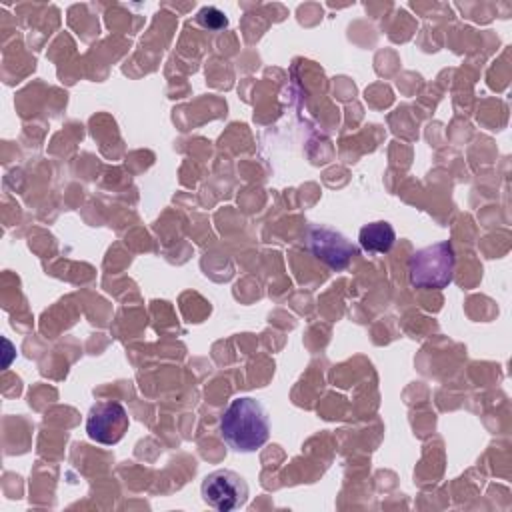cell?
Instances as JSON below:
<instances>
[{
  "label": "cell",
  "mask_w": 512,
  "mask_h": 512,
  "mask_svg": "<svg viewBox=\"0 0 512 512\" xmlns=\"http://www.w3.org/2000/svg\"><path fill=\"white\" fill-rule=\"evenodd\" d=\"M220 432L236 452H256L270 436V420L254 398H234L220 416Z\"/></svg>",
  "instance_id": "obj_1"
},
{
  "label": "cell",
  "mask_w": 512,
  "mask_h": 512,
  "mask_svg": "<svg viewBox=\"0 0 512 512\" xmlns=\"http://www.w3.org/2000/svg\"><path fill=\"white\" fill-rule=\"evenodd\" d=\"M454 248L448 240L416 250L408 260V278L414 288L442 290L454 280Z\"/></svg>",
  "instance_id": "obj_2"
},
{
  "label": "cell",
  "mask_w": 512,
  "mask_h": 512,
  "mask_svg": "<svg viewBox=\"0 0 512 512\" xmlns=\"http://www.w3.org/2000/svg\"><path fill=\"white\" fill-rule=\"evenodd\" d=\"M202 500L220 512H230L246 504L248 500V484L234 470H214L204 476L200 486Z\"/></svg>",
  "instance_id": "obj_3"
},
{
  "label": "cell",
  "mask_w": 512,
  "mask_h": 512,
  "mask_svg": "<svg viewBox=\"0 0 512 512\" xmlns=\"http://www.w3.org/2000/svg\"><path fill=\"white\" fill-rule=\"evenodd\" d=\"M128 412L120 402L106 400L90 408L86 418V434L98 444H118L128 430Z\"/></svg>",
  "instance_id": "obj_4"
},
{
  "label": "cell",
  "mask_w": 512,
  "mask_h": 512,
  "mask_svg": "<svg viewBox=\"0 0 512 512\" xmlns=\"http://www.w3.org/2000/svg\"><path fill=\"white\" fill-rule=\"evenodd\" d=\"M308 242L312 254L332 270H344L352 256H356V246L350 240H346L340 232L328 226H310Z\"/></svg>",
  "instance_id": "obj_5"
},
{
  "label": "cell",
  "mask_w": 512,
  "mask_h": 512,
  "mask_svg": "<svg viewBox=\"0 0 512 512\" xmlns=\"http://www.w3.org/2000/svg\"><path fill=\"white\" fill-rule=\"evenodd\" d=\"M358 240H360V246H362L366 252L384 254V252H388V250L394 246L396 232H394V228H392L390 222L378 220V222L364 224V226L360 228Z\"/></svg>",
  "instance_id": "obj_6"
}]
</instances>
